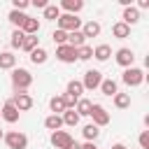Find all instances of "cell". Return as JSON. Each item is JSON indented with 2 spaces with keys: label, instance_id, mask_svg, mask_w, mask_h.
<instances>
[{
  "label": "cell",
  "instance_id": "cell-7",
  "mask_svg": "<svg viewBox=\"0 0 149 149\" xmlns=\"http://www.w3.org/2000/svg\"><path fill=\"white\" fill-rule=\"evenodd\" d=\"M49 140H51V144H54L56 149H68V147L74 142V137H72L68 130H54Z\"/></svg>",
  "mask_w": 149,
  "mask_h": 149
},
{
  "label": "cell",
  "instance_id": "cell-19",
  "mask_svg": "<svg viewBox=\"0 0 149 149\" xmlns=\"http://www.w3.org/2000/svg\"><path fill=\"white\" fill-rule=\"evenodd\" d=\"M47 58H49V54H47V49H42V47H37V49L30 51V63H33V65H44Z\"/></svg>",
  "mask_w": 149,
  "mask_h": 149
},
{
  "label": "cell",
  "instance_id": "cell-1",
  "mask_svg": "<svg viewBox=\"0 0 149 149\" xmlns=\"http://www.w3.org/2000/svg\"><path fill=\"white\" fill-rule=\"evenodd\" d=\"M30 84H33V74L26 68H14L12 70V86H14V91H28Z\"/></svg>",
  "mask_w": 149,
  "mask_h": 149
},
{
  "label": "cell",
  "instance_id": "cell-5",
  "mask_svg": "<svg viewBox=\"0 0 149 149\" xmlns=\"http://www.w3.org/2000/svg\"><path fill=\"white\" fill-rule=\"evenodd\" d=\"M9 100L19 112H28L33 107V95L28 91H14V98H9Z\"/></svg>",
  "mask_w": 149,
  "mask_h": 149
},
{
  "label": "cell",
  "instance_id": "cell-38",
  "mask_svg": "<svg viewBox=\"0 0 149 149\" xmlns=\"http://www.w3.org/2000/svg\"><path fill=\"white\" fill-rule=\"evenodd\" d=\"M147 7H149V0H140V2H137V7H135V9H137V12H140V9H147Z\"/></svg>",
  "mask_w": 149,
  "mask_h": 149
},
{
  "label": "cell",
  "instance_id": "cell-16",
  "mask_svg": "<svg viewBox=\"0 0 149 149\" xmlns=\"http://www.w3.org/2000/svg\"><path fill=\"white\" fill-rule=\"evenodd\" d=\"M16 68V56L12 51H0V70H14Z\"/></svg>",
  "mask_w": 149,
  "mask_h": 149
},
{
  "label": "cell",
  "instance_id": "cell-26",
  "mask_svg": "<svg viewBox=\"0 0 149 149\" xmlns=\"http://www.w3.org/2000/svg\"><path fill=\"white\" fill-rule=\"evenodd\" d=\"M81 135H84V140H86V142H95V140H98V135H100V128H98V126H93V123H86V126H84V130H81Z\"/></svg>",
  "mask_w": 149,
  "mask_h": 149
},
{
  "label": "cell",
  "instance_id": "cell-41",
  "mask_svg": "<svg viewBox=\"0 0 149 149\" xmlns=\"http://www.w3.org/2000/svg\"><path fill=\"white\" fill-rule=\"evenodd\" d=\"M68 149H81V144H79V142H72V144H70Z\"/></svg>",
  "mask_w": 149,
  "mask_h": 149
},
{
  "label": "cell",
  "instance_id": "cell-37",
  "mask_svg": "<svg viewBox=\"0 0 149 149\" xmlns=\"http://www.w3.org/2000/svg\"><path fill=\"white\" fill-rule=\"evenodd\" d=\"M30 5H33V7H40V9H44V7L49 5V2H47V0H33Z\"/></svg>",
  "mask_w": 149,
  "mask_h": 149
},
{
  "label": "cell",
  "instance_id": "cell-40",
  "mask_svg": "<svg viewBox=\"0 0 149 149\" xmlns=\"http://www.w3.org/2000/svg\"><path fill=\"white\" fill-rule=\"evenodd\" d=\"M112 149H128V147H126L123 142H114V144H112Z\"/></svg>",
  "mask_w": 149,
  "mask_h": 149
},
{
  "label": "cell",
  "instance_id": "cell-33",
  "mask_svg": "<svg viewBox=\"0 0 149 149\" xmlns=\"http://www.w3.org/2000/svg\"><path fill=\"white\" fill-rule=\"evenodd\" d=\"M88 58H93V47H88V44L79 47L77 49V61H88Z\"/></svg>",
  "mask_w": 149,
  "mask_h": 149
},
{
  "label": "cell",
  "instance_id": "cell-24",
  "mask_svg": "<svg viewBox=\"0 0 149 149\" xmlns=\"http://www.w3.org/2000/svg\"><path fill=\"white\" fill-rule=\"evenodd\" d=\"M68 44H70V47H74V49H79V47H84V44H86V37L81 35V30L68 33Z\"/></svg>",
  "mask_w": 149,
  "mask_h": 149
},
{
  "label": "cell",
  "instance_id": "cell-36",
  "mask_svg": "<svg viewBox=\"0 0 149 149\" xmlns=\"http://www.w3.org/2000/svg\"><path fill=\"white\" fill-rule=\"evenodd\" d=\"M137 140H140V147L142 149H149V130H142Z\"/></svg>",
  "mask_w": 149,
  "mask_h": 149
},
{
  "label": "cell",
  "instance_id": "cell-23",
  "mask_svg": "<svg viewBox=\"0 0 149 149\" xmlns=\"http://www.w3.org/2000/svg\"><path fill=\"white\" fill-rule=\"evenodd\" d=\"M7 19H9V23H12V26H14L16 30H21V26H23V21L28 19V14H23V12H16V9H12Z\"/></svg>",
  "mask_w": 149,
  "mask_h": 149
},
{
  "label": "cell",
  "instance_id": "cell-35",
  "mask_svg": "<svg viewBox=\"0 0 149 149\" xmlns=\"http://www.w3.org/2000/svg\"><path fill=\"white\" fill-rule=\"evenodd\" d=\"M28 5H30L28 0H12V9H16V12H23Z\"/></svg>",
  "mask_w": 149,
  "mask_h": 149
},
{
  "label": "cell",
  "instance_id": "cell-13",
  "mask_svg": "<svg viewBox=\"0 0 149 149\" xmlns=\"http://www.w3.org/2000/svg\"><path fill=\"white\" fill-rule=\"evenodd\" d=\"M58 9H65V14H77L84 9V2L81 0H61Z\"/></svg>",
  "mask_w": 149,
  "mask_h": 149
},
{
  "label": "cell",
  "instance_id": "cell-10",
  "mask_svg": "<svg viewBox=\"0 0 149 149\" xmlns=\"http://www.w3.org/2000/svg\"><path fill=\"white\" fill-rule=\"evenodd\" d=\"M56 58L61 63H74L77 61V49L70 47V44H61V47H56Z\"/></svg>",
  "mask_w": 149,
  "mask_h": 149
},
{
  "label": "cell",
  "instance_id": "cell-28",
  "mask_svg": "<svg viewBox=\"0 0 149 149\" xmlns=\"http://www.w3.org/2000/svg\"><path fill=\"white\" fill-rule=\"evenodd\" d=\"M61 119H63V126H72V128H74V126L79 123V114H77L74 109H65V112L61 114Z\"/></svg>",
  "mask_w": 149,
  "mask_h": 149
},
{
  "label": "cell",
  "instance_id": "cell-14",
  "mask_svg": "<svg viewBox=\"0 0 149 149\" xmlns=\"http://www.w3.org/2000/svg\"><path fill=\"white\" fill-rule=\"evenodd\" d=\"M81 35L88 40V37H98L100 35V23L98 21H86V23H81Z\"/></svg>",
  "mask_w": 149,
  "mask_h": 149
},
{
  "label": "cell",
  "instance_id": "cell-29",
  "mask_svg": "<svg viewBox=\"0 0 149 149\" xmlns=\"http://www.w3.org/2000/svg\"><path fill=\"white\" fill-rule=\"evenodd\" d=\"M114 107L116 109H128L130 107V93H116L114 95Z\"/></svg>",
  "mask_w": 149,
  "mask_h": 149
},
{
  "label": "cell",
  "instance_id": "cell-21",
  "mask_svg": "<svg viewBox=\"0 0 149 149\" xmlns=\"http://www.w3.org/2000/svg\"><path fill=\"white\" fill-rule=\"evenodd\" d=\"M112 35H114L116 40H126V37H130V28H128L126 23L116 21V23L112 26Z\"/></svg>",
  "mask_w": 149,
  "mask_h": 149
},
{
  "label": "cell",
  "instance_id": "cell-12",
  "mask_svg": "<svg viewBox=\"0 0 149 149\" xmlns=\"http://www.w3.org/2000/svg\"><path fill=\"white\" fill-rule=\"evenodd\" d=\"M137 21H140V12H137L133 5H130V7H123V14H121V23H126V26L130 28V26H135Z\"/></svg>",
  "mask_w": 149,
  "mask_h": 149
},
{
  "label": "cell",
  "instance_id": "cell-11",
  "mask_svg": "<svg viewBox=\"0 0 149 149\" xmlns=\"http://www.w3.org/2000/svg\"><path fill=\"white\" fill-rule=\"evenodd\" d=\"M19 116H21V112L12 105V100H5V105H2V109H0V119L7 121V123H16Z\"/></svg>",
  "mask_w": 149,
  "mask_h": 149
},
{
  "label": "cell",
  "instance_id": "cell-20",
  "mask_svg": "<svg viewBox=\"0 0 149 149\" xmlns=\"http://www.w3.org/2000/svg\"><path fill=\"white\" fill-rule=\"evenodd\" d=\"M91 107H93V102H91L88 98H79L77 105H74V112H77L79 119H81V116H88V114H91Z\"/></svg>",
  "mask_w": 149,
  "mask_h": 149
},
{
  "label": "cell",
  "instance_id": "cell-42",
  "mask_svg": "<svg viewBox=\"0 0 149 149\" xmlns=\"http://www.w3.org/2000/svg\"><path fill=\"white\" fill-rule=\"evenodd\" d=\"M2 137H5V133H2V128H0V140H2Z\"/></svg>",
  "mask_w": 149,
  "mask_h": 149
},
{
  "label": "cell",
  "instance_id": "cell-31",
  "mask_svg": "<svg viewBox=\"0 0 149 149\" xmlns=\"http://www.w3.org/2000/svg\"><path fill=\"white\" fill-rule=\"evenodd\" d=\"M61 14H63V12L58 9V5H47V7H44V19H49V21H58Z\"/></svg>",
  "mask_w": 149,
  "mask_h": 149
},
{
  "label": "cell",
  "instance_id": "cell-2",
  "mask_svg": "<svg viewBox=\"0 0 149 149\" xmlns=\"http://www.w3.org/2000/svg\"><path fill=\"white\" fill-rule=\"evenodd\" d=\"M2 142L7 144V149H26V147H28V137H26L21 130H9V133H5Z\"/></svg>",
  "mask_w": 149,
  "mask_h": 149
},
{
  "label": "cell",
  "instance_id": "cell-6",
  "mask_svg": "<svg viewBox=\"0 0 149 149\" xmlns=\"http://www.w3.org/2000/svg\"><path fill=\"white\" fill-rule=\"evenodd\" d=\"M100 81H102V72L100 70H86L84 79H81V86H84V91H93V88L100 86Z\"/></svg>",
  "mask_w": 149,
  "mask_h": 149
},
{
  "label": "cell",
  "instance_id": "cell-18",
  "mask_svg": "<svg viewBox=\"0 0 149 149\" xmlns=\"http://www.w3.org/2000/svg\"><path fill=\"white\" fill-rule=\"evenodd\" d=\"M109 56H112V47H109V44H98V47L93 49V58L100 61V63H105Z\"/></svg>",
  "mask_w": 149,
  "mask_h": 149
},
{
  "label": "cell",
  "instance_id": "cell-22",
  "mask_svg": "<svg viewBox=\"0 0 149 149\" xmlns=\"http://www.w3.org/2000/svg\"><path fill=\"white\" fill-rule=\"evenodd\" d=\"M44 128L51 130V133H54V130H61V128H63V119H61L58 114H49V116L44 119Z\"/></svg>",
  "mask_w": 149,
  "mask_h": 149
},
{
  "label": "cell",
  "instance_id": "cell-27",
  "mask_svg": "<svg viewBox=\"0 0 149 149\" xmlns=\"http://www.w3.org/2000/svg\"><path fill=\"white\" fill-rule=\"evenodd\" d=\"M65 93H70V95H74V98L79 100V98H81V93H84L81 81H79V79H70V81H68V91H65Z\"/></svg>",
  "mask_w": 149,
  "mask_h": 149
},
{
  "label": "cell",
  "instance_id": "cell-3",
  "mask_svg": "<svg viewBox=\"0 0 149 149\" xmlns=\"http://www.w3.org/2000/svg\"><path fill=\"white\" fill-rule=\"evenodd\" d=\"M81 28V19L77 14H61L58 16V30H65V33H74Z\"/></svg>",
  "mask_w": 149,
  "mask_h": 149
},
{
  "label": "cell",
  "instance_id": "cell-25",
  "mask_svg": "<svg viewBox=\"0 0 149 149\" xmlns=\"http://www.w3.org/2000/svg\"><path fill=\"white\" fill-rule=\"evenodd\" d=\"M49 109H51V114H63L65 112V102H63V95H54L51 100H49Z\"/></svg>",
  "mask_w": 149,
  "mask_h": 149
},
{
  "label": "cell",
  "instance_id": "cell-15",
  "mask_svg": "<svg viewBox=\"0 0 149 149\" xmlns=\"http://www.w3.org/2000/svg\"><path fill=\"white\" fill-rule=\"evenodd\" d=\"M98 88H100V93H102V95H109V98H114V95L119 93V86H116V81H114V79H102Z\"/></svg>",
  "mask_w": 149,
  "mask_h": 149
},
{
  "label": "cell",
  "instance_id": "cell-9",
  "mask_svg": "<svg viewBox=\"0 0 149 149\" xmlns=\"http://www.w3.org/2000/svg\"><path fill=\"white\" fill-rule=\"evenodd\" d=\"M114 58H116V63H119L123 70H126V68H133V63H135V54H133V49H128V47L116 49Z\"/></svg>",
  "mask_w": 149,
  "mask_h": 149
},
{
  "label": "cell",
  "instance_id": "cell-39",
  "mask_svg": "<svg viewBox=\"0 0 149 149\" xmlns=\"http://www.w3.org/2000/svg\"><path fill=\"white\" fill-rule=\"evenodd\" d=\"M81 149H98V147H95V142H84Z\"/></svg>",
  "mask_w": 149,
  "mask_h": 149
},
{
  "label": "cell",
  "instance_id": "cell-30",
  "mask_svg": "<svg viewBox=\"0 0 149 149\" xmlns=\"http://www.w3.org/2000/svg\"><path fill=\"white\" fill-rule=\"evenodd\" d=\"M37 47H40V37H37V35H26V40H23L21 49L30 54V51H33V49H37Z\"/></svg>",
  "mask_w": 149,
  "mask_h": 149
},
{
  "label": "cell",
  "instance_id": "cell-32",
  "mask_svg": "<svg viewBox=\"0 0 149 149\" xmlns=\"http://www.w3.org/2000/svg\"><path fill=\"white\" fill-rule=\"evenodd\" d=\"M23 40H26V35H23L21 30H14V33H12V37H9V44H12V49H21Z\"/></svg>",
  "mask_w": 149,
  "mask_h": 149
},
{
  "label": "cell",
  "instance_id": "cell-8",
  "mask_svg": "<svg viewBox=\"0 0 149 149\" xmlns=\"http://www.w3.org/2000/svg\"><path fill=\"white\" fill-rule=\"evenodd\" d=\"M88 116L93 119V126H98V128H100V126H107V123H109V112H107V109H105L102 105H98V102H95V105L91 107V114H88Z\"/></svg>",
  "mask_w": 149,
  "mask_h": 149
},
{
  "label": "cell",
  "instance_id": "cell-4",
  "mask_svg": "<svg viewBox=\"0 0 149 149\" xmlns=\"http://www.w3.org/2000/svg\"><path fill=\"white\" fill-rule=\"evenodd\" d=\"M121 81L126 86H140L144 81V70L142 68H126L121 74Z\"/></svg>",
  "mask_w": 149,
  "mask_h": 149
},
{
  "label": "cell",
  "instance_id": "cell-17",
  "mask_svg": "<svg viewBox=\"0 0 149 149\" xmlns=\"http://www.w3.org/2000/svg\"><path fill=\"white\" fill-rule=\"evenodd\" d=\"M21 33H23V35H37V33H40V21L33 19V16H28V19L23 21V26H21Z\"/></svg>",
  "mask_w": 149,
  "mask_h": 149
},
{
  "label": "cell",
  "instance_id": "cell-34",
  "mask_svg": "<svg viewBox=\"0 0 149 149\" xmlns=\"http://www.w3.org/2000/svg\"><path fill=\"white\" fill-rule=\"evenodd\" d=\"M51 40L56 42V47H61V44H68V33H65V30H58V28H56V30L51 33Z\"/></svg>",
  "mask_w": 149,
  "mask_h": 149
}]
</instances>
